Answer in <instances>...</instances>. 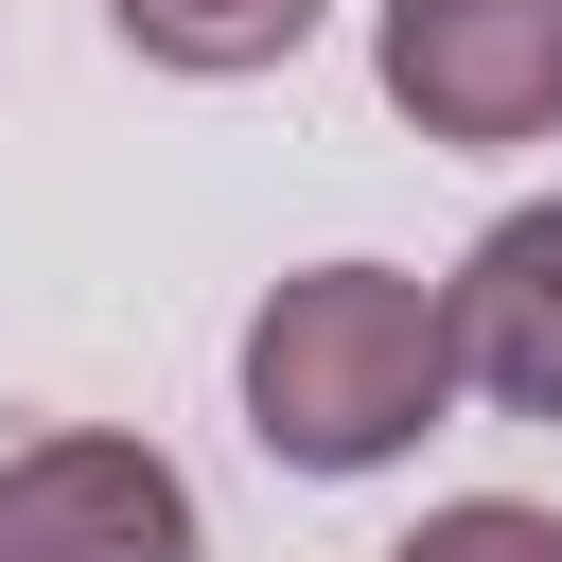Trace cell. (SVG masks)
<instances>
[{"instance_id":"obj_1","label":"cell","mask_w":562,"mask_h":562,"mask_svg":"<svg viewBox=\"0 0 562 562\" xmlns=\"http://www.w3.org/2000/svg\"><path fill=\"white\" fill-rule=\"evenodd\" d=\"M439 404H457L439 281H404V263L263 281V316H246V439L281 474H386V457L439 439Z\"/></svg>"},{"instance_id":"obj_2","label":"cell","mask_w":562,"mask_h":562,"mask_svg":"<svg viewBox=\"0 0 562 562\" xmlns=\"http://www.w3.org/2000/svg\"><path fill=\"white\" fill-rule=\"evenodd\" d=\"M369 70L422 140L457 158H509V140H562V0H386L369 18Z\"/></svg>"},{"instance_id":"obj_3","label":"cell","mask_w":562,"mask_h":562,"mask_svg":"<svg viewBox=\"0 0 562 562\" xmlns=\"http://www.w3.org/2000/svg\"><path fill=\"white\" fill-rule=\"evenodd\" d=\"M0 562H193V474L158 439H18L0 457Z\"/></svg>"},{"instance_id":"obj_4","label":"cell","mask_w":562,"mask_h":562,"mask_svg":"<svg viewBox=\"0 0 562 562\" xmlns=\"http://www.w3.org/2000/svg\"><path fill=\"white\" fill-rule=\"evenodd\" d=\"M439 334H457V386H492L509 422H562V193L474 228V263L439 281Z\"/></svg>"},{"instance_id":"obj_5","label":"cell","mask_w":562,"mask_h":562,"mask_svg":"<svg viewBox=\"0 0 562 562\" xmlns=\"http://www.w3.org/2000/svg\"><path fill=\"white\" fill-rule=\"evenodd\" d=\"M123 18V53H158V70H193V88H246V70H281L334 0H105Z\"/></svg>"},{"instance_id":"obj_6","label":"cell","mask_w":562,"mask_h":562,"mask_svg":"<svg viewBox=\"0 0 562 562\" xmlns=\"http://www.w3.org/2000/svg\"><path fill=\"white\" fill-rule=\"evenodd\" d=\"M386 562H562V509H527V492H457V509H422Z\"/></svg>"}]
</instances>
